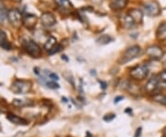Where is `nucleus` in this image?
<instances>
[{"label":"nucleus","instance_id":"nucleus-14","mask_svg":"<svg viewBox=\"0 0 166 137\" xmlns=\"http://www.w3.org/2000/svg\"><path fill=\"white\" fill-rule=\"evenodd\" d=\"M54 3L57 4L59 7H61L62 9L65 10H69V9H72L73 6L71 4V2L69 0H54Z\"/></svg>","mask_w":166,"mask_h":137},{"label":"nucleus","instance_id":"nucleus-34","mask_svg":"<svg viewBox=\"0 0 166 137\" xmlns=\"http://www.w3.org/2000/svg\"><path fill=\"white\" fill-rule=\"evenodd\" d=\"M164 137H166V133H165V134H164Z\"/></svg>","mask_w":166,"mask_h":137},{"label":"nucleus","instance_id":"nucleus-3","mask_svg":"<svg viewBox=\"0 0 166 137\" xmlns=\"http://www.w3.org/2000/svg\"><path fill=\"white\" fill-rule=\"evenodd\" d=\"M149 74V68L146 64H140L130 70V76L136 80H143Z\"/></svg>","mask_w":166,"mask_h":137},{"label":"nucleus","instance_id":"nucleus-5","mask_svg":"<svg viewBox=\"0 0 166 137\" xmlns=\"http://www.w3.org/2000/svg\"><path fill=\"white\" fill-rule=\"evenodd\" d=\"M8 19L9 23L15 27L19 28L21 24H23V18L20 14V12L18 9H11L8 12Z\"/></svg>","mask_w":166,"mask_h":137},{"label":"nucleus","instance_id":"nucleus-23","mask_svg":"<svg viewBox=\"0 0 166 137\" xmlns=\"http://www.w3.org/2000/svg\"><path fill=\"white\" fill-rule=\"evenodd\" d=\"M0 46H1L3 49L8 50V51H9V50H11V49H12V44L8 42V40H6V42L2 43L1 44H0Z\"/></svg>","mask_w":166,"mask_h":137},{"label":"nucleus","instance_id":"nucleus-26","mask_svg":"<svg viewBox=\"0 0 166 137\" xmlns=\"http://www.w3.org/2000/svg\"><path fill=\"white\" fill-rule=\"evenodd\" d=\"M115 118V114H108V115H106V116L103 117V121H113Z\"/></svg>","mask_w":166,"mask_h":137},{"label":"nucleus","instance_id":"nucleus-28","mask_svg":"<svg viewBox=\"0 0 166 137\" xmlns=\"http://www.w3.org/2000/svg\"><path fill=\"white\" fill-rule=\"evenodd\" d=\"M160 77H161V79L162 81L166 82V69L163 70V71L160 74Z\"/></svg>","mask_w":166,"mask_h":137},{"label":"nucleus","instance_id":"nucleus-4","mask_svg":"<svg viewBox=\"0 0 166 137\" xmlns=\"http://www.w3.org/2000/svg\"><path fill=\"white\" fill-rule=\"evenodd\" d=\"M23 48L32 57H39L42 54L40 46L33 40H25L23 43Z\"/></svg>","mask_w":166,"mask_h":137},{"label":"nucleus","instance_id":"nucleus-22","mask_svg":"<svg viewBox=\"0 0 166 137\" xmlns=\"http://www.w3.org/2000/svg\"><path fill=\"white\" fill-rule=\"evenodd\" d=\"M8 19V12L5 8H0V22H4V20Z\"/></svg>","mask_w":166,"mask_h":137},{"label":"nucleus","instance_id":"nucleus-27","mask_svg":"<svg viewBox=\"0 0 166 137\" xmlns=\"http://www.w3.org/2000/svg\"><path fill=\"white\" fill-rule=\"evenodd\" d=\"M48 76L50 77V79L52 80V81H57L59 78H58V76L57 75V74H54V73H50L49 75H48Z\"/></svg>","mask_w":166,"mask_h":137},{"label":"nucleus","instance_id":"nucleus-12","mask_svg":"<svg viewBox=\"0 0 166 137\" xmlns=\"http://www.w3.org/2000/svg\"><path fill=\"white\" fill-rule=\"evenodd\" d=\"M128 0H110V7L114 10H120L126 7Z\"/></svg>","mask_w":166,"mask_h":137},{"label":"nucleus","instance_id":"nucleus-20","mask_svg":"<svg viewBox=\"0 0 166 137\" xmlns=\"http://www.w3.org/2000/svg\"><path fill=\"white\" fill-rule=\"evenodd\" d=\"M63 45L62 44H60V43H57V44H55L49 52H48V53H49V55H53V54H55V53H57V52H61L62 50H63Z\"/></svg>","mask_w":166,"mask_h":137},{"label":"nucleus","instance_id":"nucleus-17","mask_svg":"<svg viewBox=\"0 0 166 137\" xmlns=\"http://www.w3.org/2000/svg\"><path fill=\"white\" fill-rule=\"evenodd\" d=\"M55 44H57V39H55L54 37H53V36H51V37L48 38V40L45 42L44 47H45V50L50 51Z\"/></svg>","mask_w":166,"mask_h":137},{"label":"nucleus","instance_id":"nucleus-31","mask_svg":"<svg viewBox=\"0 0 166 137\" xmlns=\"http://www.w3.org/2000/svg\"><path fill=\"white\" fill-rule=\"evenodd\" d=\"M100 84H101V88H102L103 89H104V88H106V86H107V84L105 83V82H103V81H100Z\"/></svg>","mask_w":166,"mask_h":137},{"label":"nucleus","instance_id":"nucleus-15","mask_svg":"<svg viewBox=\"0 0 166 137\" xmlns=\"http://www.w3.org/2000/svg\"><path fill=\"white\" fill-rule=\"evenodd\" d=\"M157 37L159 40L166 39V21L161 22L157 30Z\"/></svg>","mask_w":166,"mask_h":137},{"label":"nucleus","instance_id":"nucleus-30","mask_svg":"<svg viewBox=\"0 0 166 137\" xmlns=\"http://www.w3.org/2000/svg\"><path fill=\"white\" fill-rule=\"evenodd\" d=\"M123 99H124V97H122V96H119V97H117V98L115 99V103H118V102L121 101V100H123Z\"/></svg>","mask_w":166,"mask_h":137},{"label":"nucleus","instance_id":"nucleus-25","mask_svg":"<svg viewBox=\"0 0 166 137\" xmlns=\"http://www.w3.org/2000/svg\"><path fill=\"white\" fill-rule=\"evenodd\" d=\"M13 104L15 105V106H17V107H20V106H24V105H26L22 100H14Z\"/></svg>","mask_w":166,"mask_h":137},{"label":"nucleus","instance_id":"nucleus-19","mask_svg":"<svg viewBox=\"0 0 166 137\" xmlns=\"http://www.w3.org/2000/svg\"><path fill=\"white\" fill-rule=\"evenodd\" d=\"M153 100L161 104V105H165L166 106V95L164 94H156L153 96Z\"/></svg>","mask_w":166,"mask_h":137},{"label":"nucleus","instance_id":"nucleus-33","mask_svg":"<svg viewBox=\"0 0 166 137\" xmlns=\"http://www.w3.org/2000/svg\"><path fill=\"white\" fill-rule=\"evenodd\" d=\"M12 1H14V2H21L22 0H12Z\"/></svg>","mask_w":166,"mask_h":137},{"label":"nucleus","instance_id":"nucleus-13","mask_svg":"<svg viewBox=\"0 0 166 137\" xmlns=\"http://www.w3.org/2000/svg\"><path fill=\"white\" fill-rule=\"evenodd\" d=\"M7 118L13 123H16V124H21V125H27L28 121L24 120L23 118H20L15 114H8Z\"/></svg>","mask_w":166,"mask_h":137},{"label":"nucleus","instance_id":"nucleus-18","mask_svg":"<svg viewBox=\"0 0 166 137\" xmlns=\"http://www.w3.org/2000/svg\"><path fill=\"white\" fill-rule=\"evenodd\" d=\"M113 40V38H111L109 35H102L101 37H99L98 39H97V43L99 44H102V45H104V44H107L109 43H111Z\"/></svg>","mask_w":166,"mask_h":137},{"label":"nucleus","instance_id":"nucleus-9","mask_svg":"<svg viewBox=\"0 0 166 137\" xmlns=\"http://www.w3.org/2000/svg\"><path fill=\"white\" fill-rule=\"evenodd\" d=\"M38 19L35 15L32 14H27L23 18V25L28 29H33L35 25L37 24Z\"/></svg>","mask_w":166,"mask_h":137},{"label":"nucleus","instance_id":"nucleus-7","mask_svg":"<svg viewBox=\"0 0 166 137\" xmlns=\"http://www.w3.org/2000/svg\"><path fill=\"white\" fill-rule=\"evenodd\" d=\"M41 22L42 25L45 26V28H50L57 23V19L50 12H45L41 16Z\"/></svg>","mask_w":166,"mask_h":137},{"label":"nucleus","instance_id":"nucleus-32","mask_svg":"<svg viewBox=\"0 0 166 137\" xmlns=\"http://www.w3.org/2000/svg\"><path fill=\"white\" fill-rule=\"evenodd\" d=\"M62 100H63L64 102H66V103L67 102V99H66V98H62Z\"/></svg>","mask_w":166,"mask_h":137},{"label":"nucleus","instance_id":"nucleus-6","mask_svg":"<svg viewBox=\"0 0 166 137\" xmlns=\"http://www.w3.org/2000/svg\"><path fill=\"white\" fill-rule=\"evenodd\" d=\"M143 9L144 12L149 17H156L160 15L161 13V7L156 1H149L145 3L143 6Z\"/></svg>","mask_w":166,"mask_h":137},{"label":"nucleus","instance_id":"nucleus-8","mask_svg":"<svg viewBox=\"0 0 166 137\" xmlns=\"http://www.w3.org/2000/svg\"><path fill=\"white\" fill-rule=\"evenodd\" d=\"M146 53L150 58H153L155 60H157V59H160L162 57L163 51L161 50V47H159L157 45H153V46H149L146 50Z\"/></svg>","mask_w":166,"mask_h":137},{"label":"nucleus","instance_id":"nucleus-11","mask_svg":"<svg viewBox=\"0 0 166 137\" xmlns=\"http://www.w3.org/2000/svg\"><path fill=\"white\" fill-rule=\"evenodd\" d=\"M158 85H159V78L156 76H154L148 81V83L145 86V89L147 92L151 93L158 88Z\"/></svg>","mask_w":166,"mask_h":137},{"label":"nucleus","instance_id":"nucleus-1","mask_svg":"<svg viewBox=\"0 0 166 137\" xmlns=\"http://www.w3.org/2000/svg\"><path fill=\"white\" fill-rule=\"evenodd\" d=\"M141 52V49L138 45H133L131 47H129L128 49H127V51L124 52V54L122 55L121 59H120V63L123 64H127L132 60H134L135 58H137L140 53Z\"/></svg>","mask_w":166,"mask_h":137},{"label":"nucleus","instance_id":"nucleus-21","mask_svg":"<svg viewBox=\"0 0 166 137\" xmlns=\"http://www.w3.org/2000/svg\"><path fill=\"white\" fill-rule=\"evenodd\" d=\"M45 85L47 86V88H49L51 89H57V88H60V86L55 81H48V82H45Z\"/></svg>","mask_w":166,"mask_h":137},{"label":"nucleus","instance_id":"nucleus-24","mask_svg":"<svg viewBox=\"0 0 166 137\" xmlns=\"http://www.w3.org/2000/svg\"><path fill=\"white\" fill-rule=\"evenodd\" d=\"M6 40H7V35H6L5 31H3L1 29H0V44H1L2 43H4V42H6Z\"/></svg>","mask_w":166,"mask_h":137},{"label":"nucleus","instance_id":"nucleus-10","mask_svg":"<svg viewBox=\"0 0 166 137\" xmlns=\"http://www.w3.org/2000/svg\"><path fill=\"white\" fill-rule=\"evenodd\" d=\"M128 15L132 18L134 22L136 24L141 23L143 19V12H141L140 9L137 8H132L128 11Z\"/></svg>","mask_w":166,"mask_h":137},{"label":"nucleus","instance_id":"nucleus-16","mask_svg":"<svg viewBox=\"0 0 166 137\" xmlns=\"http://www.w3.org/2000/svg\"><path fill=\"white\" fill-rule=\"evenodd\" d=\"M135 25H136V23L134 22L132 18L128 14L124 17V19H123V26L126 29H131V28H133Z\"/></svg>","mask_w":166,"mask_h":137},{"label":"nucleus","instance_id":"nucleus-29","mask_svg":"<svg viewBox=\"0 0 166 137\" xmlns=\"http://www.w3.org/2000/svg\"><path fill=\"white\" fill-rule=\"evenodd\" d=\"M141 132H142V128L140 127V128H137V131H136V133H135V137H140L141 135Z\"/></svg>","mask_w":166,"mask_h":137},{"label":"nucleus","instance_id":"nucleus-2","mask_svg":"<svg viewBox=\"0 0 166 137\" xmlns=\"http://www.w3.org/2000/svg\"><path fill=\"white\" fill-rule=\"evenodd\" d=\"M32 88V83L26 80H16L12 84V90L16 94H25L28 93Z\"/></svg>","mask_w":166,"mask_h":137}]
</instances>
